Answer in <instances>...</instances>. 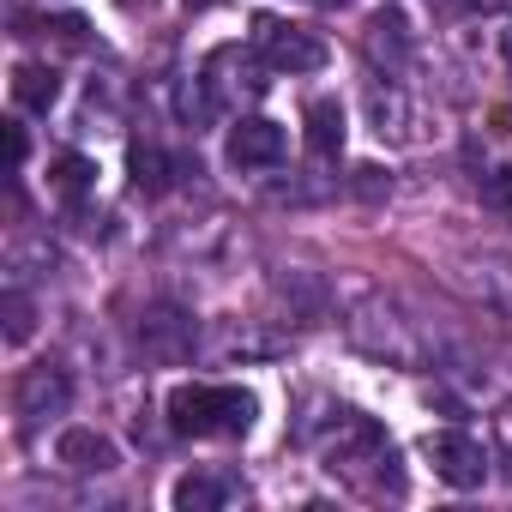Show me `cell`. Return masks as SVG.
<instances>
[{
    "instance_id": "1",
    "label": "cell",
    "mask_w": 512,
    "mask_h": 512,
    "mask_svg": "<svg viewBox=\"0 0 512 512\" xmlns=\"http://www.w3.org/2000/svg\"><path fill=\"white\" fill-rule=\"evenodd\" d=\"M253 392L241 386H175L169 392V428L181 440H229L253 428Z\"/></svg>"
},
{
    "instance_id": "2",
    "label": "cell",
    "mask_w": 512,
    "mask_h": 512,
    "mask_svg": "<svg viewBox=\"0 0 512 512\" xmlns=\"http://www.w3.org/2000/svg\"><path fill=\"white\" fill-rule=\"evenodd\" d=\"M368 464H386V470L398 464L392 446H386V434H380L368 416H338V440L326 446V470H332V476H362ZM392 476H398V470H392Z\"/></svg>"
},
{
    "instance_id": "3",
    "label": "cell",
    "mask_w": 512,
    "mask_h": 512,
    "mask_svg": "<svg viewBox=\"0 0 512 512\" xmlns=\"http://www.w3.org/2000/svg\"><path fill=\"white\" fill-rule=\"evenodd\" d=\"M428 464H434V476H440L446 488H482V482H488V452H482V440H470V434H458V428L428 434Z\"/></svg>"
},
{
    "instance_id": "4",
    "label": "cell",
    "mask_w": 512,
    "mask_h": 512,
    "mask_svg": "<svg viewBox=\"0 0 512 512\" xmlns=\"http://www.w3.org/2000/svg\"><path fill=\"white\" fill-rule=\"evenodd\" d=\"M67 404H73V380H67V368H55V362L25 368V374H19V386H13V410H19L25 422L67 416Z\"/></svg>"
},
{
    "instance_id": "5",
    "label": "cell",
    "mask_w": 512,
    "mask_h": 512,
    "mask_svg": "<svg viewBox=\"0 0 512 512\" xmlns=\"http://www.w3.org/2000/svg\"><path fill=\"white\" fill-rule=\"evenodd\" d=\"M284 151H290V133L266 115H247V121L229 127V163L235 169H278Z\"/></svg>"
},
{
    "instance_id": "6",
    "label": "cell",
    "mask_w": 512,
    "mask_h": 512,
    "mask_svg": "<svg viewBox=\"0 0 512 512\" xmlns=\"http://www.w3.org/2000/svg\"><path fill=\"white\" fill-rule=\"evenodd\" d=\"M253 31H260V49H266V61H272L278 73H320V67H326V43L308 37V31H296V25L260 19Z\"/></svg>"
},
{
    "instance_id": "7",
    "label": "cell",
    "mask_w": 512,
    "mask_h": 512,
    "mask_svg": "<svg viewBox=\"0 0 512 512\" xmlns=\"http://www.w3.org/2000/svg\"><path fill=\"white\" fill-rule=\"evenodd\" d=\"M139 344H145V356H157V362H181V356L193 350V320H187L181 308H145Z\"/></svg>"
},
{
    "instance_id": "8",
    "label": "cell",
    "mask_w": 512,
    "mask_h": 512,
    "mask_svg": "<svg viewBox=\"0 0 512 512\" xmlns=\"http://www.w3.org/2000/svg\"><path fill=\"white\" fill-rule=\"evenodd\" d=\"M55 458H61L73 476H109V470L121 464L115 440H109V434H97V428H67V434L55 440Z\"/></svg>"
},
{
    "instance_id": "9",
    "label": "cell",
    "mask_w": 512,
    "mask_h": 512,
    "mask_svg": "<svg viewBox=\"0 0 512 512\" xmlns=\"http://www.w3.org/2000/svg\"><path fill=\"white\" fill-rule=\"evenodd\" d=\"M55 97H61V79H55V67H13V103L19 109H37V115H49L55 109Z\"/></svg>"
},
{
    "instance_id": "10",
    "label": "cell",
    "mask_w": 512,
    "mask_h": 512,
    "mask_svg": "<svg viewBox=\"0 0 512 512\" xmlns=\"http://www.w3.org/2000/svg\"><path fill=\"white\" fill-rule=\"evenodd\" d=\"M127 169H133V187L157 199V193H169V187H175V169H181V163H175L169 151H157V145H133Z\"/></svg>"
},
{
    "instance_id": "11",
    "label": "cell",
    "mask_w": 512,
    "mask_h": 512,
    "mask_svg": "<svg viewBox=\"0 0 512 512\" xmlns=\"http://www.w3.org/2000/svg\"><path fill=\"white\" fill-rule=\"evenodd\" d=\"M308 151H314V157H338V151H344V109H338L332 97L308 103Z\"/></svg>"
},
{
    "instance_id": "12",
    "label": "cell",
    "mask_w": 512,
    "mask_h": 512,
    "mask_svg": "<svg viewBox=\"0 0 512 512\" xmlns=\"http://www.w3.org/2000/svg\"><path fill=\"white\" fill-rule=\"evenodd\" d=\"M223 500H229V482H223V476L193 470V476L175 482V512H217Z\"/></svg>"
},
{
    "instance_id": "13",
    "label": "cell",
    "mask_w": 512,
    "mask_h": 512,
    "mask_svg": "<svg viewBox=\"0 0 512 512\" xmlns=\"http://www.w3.org/2000/svg\"><path fill=\"white\" fill-rule=\"evenodd\" d=\"M0 320H7V326H0V338L19 350V344H31V332H37V302H31L25 290H7V296H0Z\"/></svg>"
},
{
    "instance_id": "14",
    "label": "cell",
    "mask_w": 512,
    "mask_h": 512,
    "mask_svg": "<svg viewBox=\"0 0 512 512\" xmlns=\"http://www.w3.org/2000/svg\"><path fill=\"white\" fill-rule=\"evenodd\" d=\"M97 181V163L91 157H79V151H67L61 163H55V193L61 199H85V187Z\"/></svg>"
},
{
    "instance_id": "15",
    "label": "cell",
    "mask_w": 512,
    "mask_h": 512,
    "mask_svg": "<svg viewBox=\"0 0 512 512\" xmlns=\"http://www.w3.org/2000/svg\"><path fill=\"white\" fill-rule=\"evenodd\" d=\"M488 199H494V211H500V217H506V223H512V163H506V169H494V175H488Z\"/></svg>"
},
{
    "instance_id": "16",
    "label": "cell",
    "mask_w": 512,
    "mask_h": 512,
    "mask_svg": "<svg viewBox=\"0 0 512 512\" xmlns=\"http://www.w3.org/2000/svg\"><path fill=\"white\" fill-rule=\"evenodd\" d=\"M7 145H13V169L25 163V151H31V139H25V127H7Z\"/></svg>"
},
{
    "instance_id": "17",
    "label": "cell",
    "mask_w": 512,
    "mask_h": 512,
    "mask_svg": "<svg viewBox=\"0 0 512 512\" xmlns=\"http://www.w3.org/2000/svg\"><path fill=\"white\" fill-rule=\"evenodd\" d=\"M314 7H344V0H314Z\"/></svg>"
},
{
    "instance_id": "18",
    "label": "cell",
    "mask_w": 512,
    "mask_h": 512,
    "mask_svg": "<svg viewBox=\"0 0 512 512\" xmlns=\"http://www.w3.org/2000/svg\"><path fill=\"white\" fill-rule=\"evenodd\" d=\"M187 7H193V13H199V7H211V0H187Z\"/></svg>"
}]
</instances>
